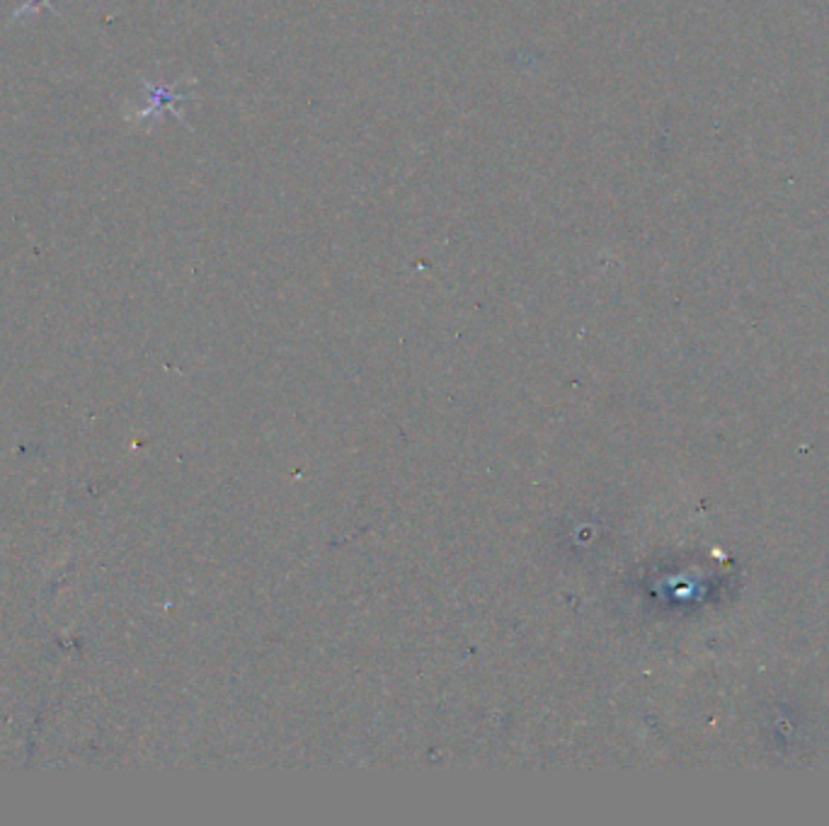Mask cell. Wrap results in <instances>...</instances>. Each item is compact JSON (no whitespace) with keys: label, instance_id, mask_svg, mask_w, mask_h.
I'll list each match as a JSON object with an SVG mask.
<instances>
[{"label":"cell","instance_id":"obj_2","mask_svg":"<svg viewBox=\"0 0 829 826\" xmlns=\"http://www.w3.org/2000/svg\"><path fill=\"white\" fill-rule=\"evenodd\" d=\"M44 8L51 10V13H54V15H59V10H56V5H54V0H25L23 5H17V8H15L13 17H10V23H15V20L27 17V15H37L39 10H44Z\"/></svg>","mask_w":829,"mask_h":826},{"label":"cell","instance_id":"obj_1","mask_svg":"<svg viewBox=\"0 0 829 826\" xmlns=\"http://www.w3.org/2000/svg\"><path fill=\"white\" fill-rule=\"evenodd\" d=\"M143 88H146V98H143V100H146V104H143L141 110H133V112L127 114L129 122H133V124H139L143 119L153 117V114L161 112V107L175 110V102L182 100L178 92H173L170 88H153L151 82H143Z\"/></svg>","mask_w":829,"mask_h":826}]
</instances>
